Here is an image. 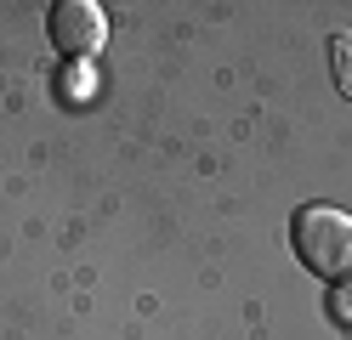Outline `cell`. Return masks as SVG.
I'll use <instances>...</instances> for the list:
<instances>
[{"label":"cell","mask_w":352,"mask_h":340,"mask_svg":"<svg viewBox=\"0 0 352 340\" xmlns=\"http://www.w3.org/2000/svg\"><path fill=\"white\" fill-rule=\"evenodd\" d=\"M296 261L329 289H352V216L336 204H301L290 221Z\"/></svg>","instance_id":"obj_1"},{"label":"cell","mask_w":352,"mask_h":340,"mask_svg":"<svg viewBox=\"0 0 352 340\" xmlns=\"http://www.w3.org/2000/svg\"><path fill=\"white\" fill-rule=\"evenodd\" d=\"M46 40L57 45V57L69 63H91L108 40V12L97 0H52L46 12Z\"/></svg>","instance_id":"obj_2"},{"label":"cell","mask_w":352,"mask_h":340,"mask_svg":"<svg viewBox=\"0 0 352 340\" xmlns=\"http://www.w3.org/2000/svg\"><path fill=\"white\" fill-rule=\"evenodd\" d=\"M329 68H336V85L352 97V34H329Z\"/></svg>","instance_id":"obj_3"}]
</instances>
